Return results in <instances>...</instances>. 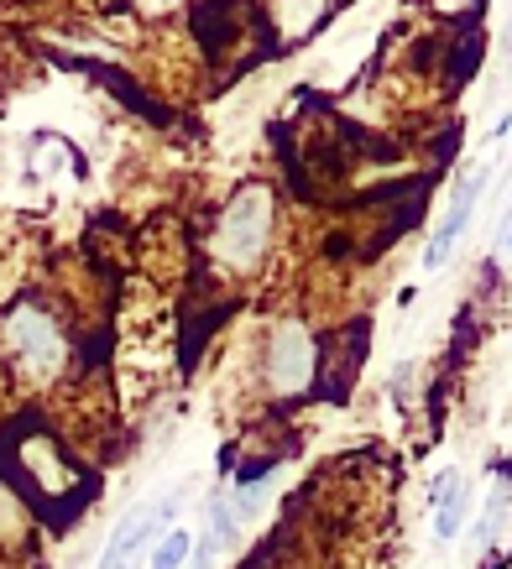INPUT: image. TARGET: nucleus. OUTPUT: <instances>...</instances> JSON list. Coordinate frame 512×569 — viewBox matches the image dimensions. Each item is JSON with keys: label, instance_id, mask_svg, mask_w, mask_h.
I'll return each instance as SVG.
<instances>
[{"label": "nucleus", "instance_id": "f03ea898", "mask_svg": "<svg viewBox=\"0 0 512 569\" xmlns=\"http://www.w3.org/2000/svg\"><path fill=\"white\" fill-rule=\"evenodd\" d=\"M319 377H325V346L308 335V325L283 319L267 340V387L277 397H304Z\"/></svg>", "mask_w": 512, "mask_h": 569}, {"label": "nucleus", "instance_id": "20e7f679", "mask_svg": "<svg viewBox=\"0 0 512 569\" xmlns=\"http://www.w3.org/2000/svg\"><path fill=\"white\" fill-rule=\"evenodd\" d=\"M173 518H178V497H157V501H147V507H137V512L110 533V543H105V553H100V565L95 569H137L141 559L152 553L157 538L168 533Z\"/></svg>", "mask_w": 512, "mask_h": 569}, {"label": "nucleus", "instance_id": "6e6552de", "mask_svg": "<svg viewBox=\"0 0 512 569\" xmlns=\"http://www.w3.org/2000/svg\"><path fill=\"white\" fill-rule=\"evenodd\" d=\"M465 507H471V491L455 501H444V507H434V543H455L465 528Z\"/></svg>", "mask_w": 512, "mask_h": 569}, {"label": "nucleus", "instance_id": "39448f33", "mask_svg": "<svg viewBox=\"0 0 512 569\" xmlns=\"http://www.w3.org/2000/svg\"><path fill=\"white\" fill-rule=\"evenodd\" d=\"M486 183H492V168L481 162V168H465L461 183H455V193H450V209H444V220L434 224V236H429L424 246V267L429 272H440L444 261L455 257V246H461L465 224H471V214H476L481 193H486Z\"/></svg>", "mask_w": 512, "mask_h": 569}, {"label": "nucleus", "instance_id": "0eeeda50", "mask_svg": "<svg viewBox=\"0 0 512 569\" xmlns=\"http://www.w3.org/2000/svg\"><path fill=\"white\" fill-rule=\"evenodd\" d=\"M188 553H194V533H188V528H168V533L152 543L147 565H152V569H184Z\"/></svg>", "mask_w": 512, "mask_h": 569}, {"label": "nucleus", "instance_id": "1a4fd4ad", "mask_svg": "<svg viewBox=\"0 0 512 569\" xmlns=\"http://www.w3.org/2000/svg\"><path fill=\"white\" fill-rule=\"evenodd\" d=\"M508 501H512V486L508 481H496V491H492V501H486V512H481V528H476V538L486 543V538L502 528V518H508Z\"/></svg>", "mask_w": 512, "mask_h": 569}, {"label": "nucleus", "instance_id": "f257e3e1", "mask_svg": "<svg viewBox=\"0 0 512 569\" xmlns=\"http://www.w3.org/2000/svg\"><path fill=\"white\" fill-rule=\"evenodd\" d=\"M0 466H6V476H11V486H17L21 497L32 501L37 512H48L58 528H63V518L85 512L89 501H95L89 470L73 466L69 449L58 445L42 423H32V418L0 439Z\"/></svg>", "mask_w": 512, "mask_h": 569}, {"label": "nucleus", "instance_id": "ddd939ff", "mask_svg": "<svg viewBox=\"0 0 512 569\" xmlns=\"http://www.w3.org/2000/svg\"><path fill=\"white\" fill-rule=\"evenodd\" d=\"M508 48H512V27H508Z\"/></svg>", "mask_w": 512, "mask_h": 569}, {"label": "nucleus", "instance_id": "423d86ee", "mask_svg": "<svg viewBox=\"0 0 512 569\" xmlns=\"http://www.w3.org/2000/svg\"><path fill=\"white\" fill-rule=\"evenodd\" d=\"M11 350L27 366H37V371H58L63 366V335H58V325H52L48 313L21 309L11 319Z\"/></svg>", "mask_w": 512, "mask_h": 569}, {"label": "nucleus", "instance_id": "7ed1b4c3", "mask_svg": "<svg viewBox=\"0 0 512 569\" xmlns=\"http://www.w3.org/2000/svg\"><path fill=\"white\" fill-rule=\"evenodd\" d=\"M267 224H273V199L262 189H246L236 204L225 209L220 236H215V251L230 267H256L262 251H267Z\"/></svg>", "mask_w": 512, "mask_h": 569}, {"label": "nucleus", "instance_id": "9b49d317", "mask_svg": "<svg viewBox=\"0 0 512 569\" xmlns=\"http://www.w3.org/2000/svg\"><path fill=\"white\" fill-rule=\"evenodd\" d=\"M496 261L512 267V204H508V214H502V224H496Z\"/></svg>", "mask_w": 512, "mask_h": 569}, {"label": "nucleus", "instance_id": "9d476101", "mask_svg": "<svg viewBox=\"0 0 512 569\" xmlns=\"http://www.w3.org/2000/svg\"><path fill=\"white\" fill-rule=\"evenodd\" d=\"M465 497V476L461 470H440L434 481H429V507H444V501Z\"/></svg>", "mask_w": 512, "mask_h": 569}, {"label": "nucleus", "instance_id": "f8f14e48", "mask_svg": "<svg viewBox=\"0 0 512 569\" xmlns=\"http://www.w3.org/2000/svg\"><path fill=\"white\" fill-rule=\"evenodd\" d=\"M434 6H440V11H461L465 0H434Z\"/></svg>", "mask_w": 512, "mask_h": 569}]
</instances>
